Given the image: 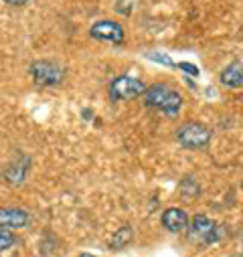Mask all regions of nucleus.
Listing matches in <instances>:
<instances>
[{"instance_id": "obj_12", "label": "nucleus", "mask_w": 243, "mask_h": 257, "mask_svg": "<svg viewBox=\"0 0 243 257\" xmlns=\"http://www.w3.org/2000/svg\"><path fill=\"white\" fill-rule=\"evenodd\" d=\"M134 239V229L130 225H122L109 239V249L111 251H122L124 247L130 245V241Z\"/></svg>"}, {"instance_id": "obj_19", "label": "nucleus", "mask_w": 243, "mask_h": 257, "mask_svg": "<svg viewBox=\"0 0 243 257\" xmlns=\"http://www.w3.org/2000/svg\"><path fill=\"white\" fill-rule=\"evenodd\" d=\"M239 253H241V257H243V243H241V251H239Z\"/></svg>"}, {"instance_id": "obj_8", "label": "nucleus", "mask_w": 243, "mask_h": 257, "mask_svg": "<svg viewBox=\"0 0 243 257\" xmlns=\"http://www.w3.org/2000/svg\"><path fill=\"white\" fill-rule=\"evenodd\" d=\"M160 225L170 231V233H180V231H185L189 229L191 225V217L185 209H180V207H170V209H164L162 215H160Z\"/></svg>"}, {"instance_id": "obj_13", "label": "nucleus", "mask_w": 243, "mask_h": 257, "mask_svg": "<svg viewBox=\"0 0 243 257\" xmlns=\"http://www.w3.org/2000/svg\"><path fill=\"white\" fill-rule=\"evenodd\" d=\"M17 243H19V235H15V231L0 229V251H7L11 247H15Z\"/></svg>"}, {"instance_id": "obj_9", "label": "nucleus", "mask_w": 243, "mask_h": 257, "mask_svg": "<svg viewBox=\"0 0 243 257\" xmlns=\"http://www.w3.org/2000/svg\"><path fill=\"white\" fill-rule=\"evenodd\" d=\"M29 170H31V158H29V156H21L19 160H15V162H11V164L7 166V170H5V180H7L9 184H13V186H19V184H23V182L27 180Z\"/></svg>"}, {"instance_id": "obj_3", "label": "nucleus", "mask_w": 243, "mask_h": 257, "mask_svg": "<svg viewBox=\"0 0 243 257\" xmlns=\"http://www.w3.org/2000/svg\"><path fill=\"white\" fill-rule=\"evenodd\" d=\"M213 132L203 121H187L176 130V142L185 150H203L211 144Z\"/></svg>"}, {"instance_id": "obj_16", "label": "nucleus", "mask_w": 243, "mask_h": 257, "mask_svg": "<svg viewBox=\"0 0 243 257\" xmlns=\"http://www.w3.org/2000/svg\"><path fill=\"white\" fill-rule=\"evenodd\" d=\"M176 67L182 69L185 73H191L193 77H199V67H195L193 63H187V61H182V63H176Z\"/></svg>"}, {"instance_id": "obj_11", "label": "nucleus", "mask_w": 243, "mask_h": 257, "mask_svg": "<svg viewBox=\"0 0 243 257\" xmlns=\"http://www.w3.org/2000/svg\"><path fill=\"white\" fill-rule=\"evenodd\" d=\"M199 195H201V186H199V182L193 176H185L178 182V197L182 201L193 203V201L199 199Z\"/></svg>"}, {"instance_id": "obj_2", "label": "nucleus", "mask_w": 243, "mask_h": 257, "mask_svg": "<svg viewBox=\"0 0 243 257\" xmlns=\"http://www.w3.org/2000/svg\"><path fill=\"white\" fill-rule=\"evenodd\" d=\"M29 73H31V79L35 81V85H39V87H55L59 83H63V79L67 75V69L61 65L59 61L37 59V61L31 63Z\"/></svg>"}, {"instance_id": "obj_17", "label": "nucleus", "mask_w": 243, "mask_h": 257, "mask_svg": "<svg viewBox=\"0 0 243 257\" xmlns=\"http://www.w3.org/2000/svg\"><path fill=\"white\" fill-rule=\"evenodd\" d=\"M3 3L9 5V7H17V9H19V7H27L31 0H3Z\"/></svg>"}, {"instance_id": "obj_15", "label": "nucleus", "mask_w": 243, "mask_h": 257, "mask_svg": "<svg viewBox=\"0 0 243 257\" xmlns=\"http://www.w3.org/2000/svg\"><path fill=\"white\" fill-rule=\"evenodd\" d=\"M146 57L152 59V61H158L160 65H164V67H176V63H174L168 55H164V53H148Z\"/></svg>"}, {"instance_id": "obj_5", "label": "nucleus", "mask_w": 243, "mask_h": 257, "mask_svg": "<svg viewBox=\"0 0 243 257\" xmlns=\"http://www.w3.org/2000/svg\"><path fill=\"white\" fill-rule=\"evenodd\" d=\"M189 229L195 239H199L201 243H207V245L219 243L223 239V225H219L217 221H213L207 215H195L191 219Z\"/></svg>"}, {"instance_id": "obj_18", "label": "nucleus", "mask_w": 243, "mask_h": 257, "mask_svg": "<svg viewBox=\"0 0 243 257\" xmlns=\"http://www.w3.org/2000/svg\"><path fill=\"white\" fill-rule=\"evenodd\" d=\"M79 257H97V255H93V253H79Z\"/></svg>"}, {"instance_id": "obj_4", "label": "nucleus", "mask_w": 243, "mask_h": 257, "mask_svg": "<svg viewBox=\"0 0 243 257\" xmlns=\"http://www.w3.org/2000/svg\"><path fill=\"white\" fill-rule=\"evenodd\" d=\"M107 91L113 101H132V99H138L144 95L146 83L132 75H117L109 81Z\"/></svg>"}, {"instance_id": "obj_20", "label": "nucleus", "mask_w": 243, "mask_h": 257, "mask_svg": "<svg viewBox=\"0 0 243 257\" xmlns=\"http://www.w3.org/2000/svg\"><path fill=\"white\" fill-rule=\"evenodd\" d=\"M241 188H243V182H241Z\"/></svg>"}, {"instance_id": "obj_10", "label": "nucleus", "mask_w": 243, "mask_h": 257, "mask_svg": "<svg viewBox=\"0 0 243 257\" xmlns=\"http://www.w3.org/2000/svg\"><path fill=\"white\" fill-rule=\"evenodd\" d=\"M219 83L229 87V89H237L243 85V63L241 61H231L227 67L221 69L219 73Z\"/></svg>"}, {"instance_id": "obj_7", "label": "nucleus", "mask_w": 243, "mask_h": 257, "mask_svg": "<svg viewBox=\"0 0 243 257\" xmlns=\"http://www.w3.org/2000/svg\"><path fill=\"white\" fill-rule=\"evenodd\" d=\"M31 225V215L21 207H0V229H25Z\"/></svg>"}, {"instance_id": "obj_1", "label": "nucleus", "mask_w": 243, "mask_h": 257, "mask_svg": "<svg viewBox=\"0 0 243 257\" xmlns=\"http://www.w3.org/2000/svg\"><path fill=\"white\" fill-rule=\"evenodd\" d=\"M142 99L148 109L162 111L166 117H176L180 113L182 105H185L182 93L168 83H154V85L146 87Z\"/></svg>"}, {"instance_id": "obj_14", "label": "nucleus", "mask_w": 243, "mask_h": 257, "mask_svg": "<svg viewBox=\"0 0 243 257\" xmlns=\"http://www.w3.org/2000/svg\"><path fill=\"white\" fill-rule=\"evenodd\" d=\"M138 3H140V0H115V11L122 13L124 17H130Z\"/></svg>"}, {"instance_id": "obj_6", "label": "nucleus", "mask_w": 243, "mask_h": 257, "mask_svg": "<svg viewBox=\"0 0 243 257\" xmlns=\"http://www.w3.org/2000/svg\"><path fill=\"white\" fill-rule=\"evenodd\" d=\"M89 37L93 41H99V43H111L115 47L124 45L126 41V31L117 21H111V19H103V21H97L89 27Z\"/></svg>"}]
</instances>
